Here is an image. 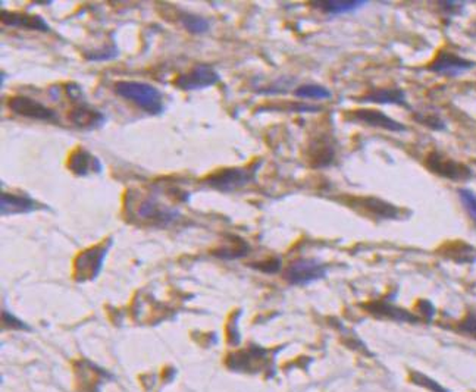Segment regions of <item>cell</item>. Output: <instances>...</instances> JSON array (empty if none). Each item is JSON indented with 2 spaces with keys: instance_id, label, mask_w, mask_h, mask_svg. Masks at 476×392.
Masks as SVG:
<instances>
[{
  "instance_id": "obj_29",
  "label": "cell",
  "mask_w": 476,
  "mask_h": 392,
  "mask_svg": "<svg viewBox=\"0 0 476 392\" xmlns=\"http://www.w3.org/2000/svg\"><path fill=\"white\" fill-rule=\"evenodd\" d=\"M251 268H255L263 273H277L281 269V259L275 257L267 262H259L256 264H251Z\"/></svg>"
},
{
  "instance_id": "obj_9",
  "label": "cell",
  "mask_w": 476,
  "mask_h": 392,
  "mask_svg": "<svg viewBox=\"0 0 476 392\" xmlns=\"http://www.w3.org/2000/svg\"><path fill=\"white\" fill-rule=\"evenodd\" d=\"M475 67H476L475 62L464 59L456 55V53L449 51V50H440L435 59H433L428 65V71L433 73H440V76H446V77H459L460 73L466 72Z\"/></svg>"
},
{
  "instance_id": "obj_18",
  "label": "cell",
  "mask_w": 476,
  "mask_h": 392,
  "mask_svg": "<svg viewBox=\"0 0 476 392\" xmlns=\"http://www.w3.org/2000/svg\"><path fill=\"white\" fill-rule=\"evenodd\" d=\"M365 309L378 317H387V319H393V321H398V322H413L415 323L419 321L415 314H411L403 309H398V307L391 305L385 301H376V303L365 304Z\"/></svg>"
},
{
  "instance_id": "obj_8",
  "label": "cell",
  "mask_w": 476,
  "mask_h": 392,
  "mask_svg": "<svg viewBox=\"0 0 476 392\" xmlns=\"http://www.w3.org/2000/svg\"><path fill=\"white\" fill-rule=\"evenodd\" d=\"M8 108L14 113L24 116V118H28V119L47 121V122L58 121V113L55 111L47 108V106L41 102L27 97V96L9 97Z\"/></svg>"
},
{
  "instance_id": "obj_27",
  "label": "cell",
  "mask_w": 476,
  "mask_h": 392,
  "mask_svg": "<svg viewBox=\"0 0 476 392\" xmlns=\"http://www.w3.org/2000/svg\"><path fill=\"white\" fill-rule=\"evenodd\" d=\"M457 193L464 209H466L471 219L476 224V193L468 188H460Z\"/></svg>"
},
{
  "instance_id": "obj_7",
  "label": "cell",
  "mask_w": 476,
  "mask_h": 392,
  "mask_svg": "<svg viewBox=\"0 0 476 392\" xmlns=\"http://www.w3.org/2000/svg\"><path fill=\"white\" fill-rule=\"evenodd\" d=\"M220 80L218 71L206 65V63H199V65L193 67L188 72L178 76L174 81L175 87L184 91H193V90H203L215 86Z\"/></svg>"
},
{
  "instance_id": "obj_17",
  "label": "cell",
  "mask_w": 476,
  "mask_h": 392,
  "mask_svg": "<svg viewBox=\"0 0 476 392\" xmlns=\"http://www.w3.org/2000/svg\"><path fill=\"white\" fill-rule=\"evenodd\" d=\"M357 205L363 209L366 214L376 216L379 219H398L400 209L385 200L378 197H363L357 200Z\"/></svg>"
},
{
  "instance_id": "obj_19",
  "label": "cell",
  "mask_w": 476,
  "mask_h": 392,
  "mask_svg": "<svg viewBox=\"0 0 476 392\" xmlns=\"http://www.w3.org/2000/svg\"><path fill=\"white\" fill-rule=\"evenodd\" d=\"M366 3L367 2H365V0H317V2H313L312 5L325 14L343 15L354 12V10L363 8Z\"/></svg>"
},
{
  "instance_id": "obj_32",
  "label": "cell",
  "mask_w": 476,
  "mask_h": 392,
  "mask_svg": "<svg viewBox=\"0 0 476 392\" xmlns=\"http://www.w3.org/2000/svg\"><path fill=\"white\" fill-rule=\"evenodd\" d=\"M464 5H466L464 2H438V8L442 10V14L447 16L460 15Z\"/></svg>"
},
{
  "instance_id": "obj_12",
  "label": "cell",
  "mask_w": 476,
  "mask_h": 392,
  "mask_svg": "<svg viewBox=\"0 0 476 392\" xmlns=\"http://www.w3.org/2000/svg\"><path fill=\"white\" fill-rule=\"evenodd\" d=\"M68 119L81 130H94L103 124L104 115L91 108L86 100H81L73 104L68 113Z\"/></svg>"
},
{
  "instance_id": "obj_23",
  "label": "cell",
  "mask_w": 476,
  "mask_h": 392,
  "mask_svg": "<svg viewBox=\"0 0 476 392\" xmlns=\"http://www.w3.org/2000/svg\"><path fill=\"white\" fill-rule=\"evenodd\" d=\"M294 96L299 99L324 100L330 99L332 96V93L324 86H317V84H303V86L294 90Z\"/></svg>"
},
{
  "instance_id": "obj_14",
  "label": "cell",
  "mask_w": 476,
  "mask_h": 392,
  "mask_svg": "<svg viewBox=\"0 0 476 392\" xmlns=\"http://www.w3.org/2000/svg\"><path fill=\"white\" fill-rule=\"evenodd\" d=\"M0 209H2L3 216H10L31 214V211L41 209V205L37 203V201L34 198H31L30 196L2 193V196H0Z\"/></svg>"
},
{
  "instance_id": "obj_5",
  "label": "cell",
  "mask_w": 476,
  "mask_h": 392,
  "mask_svg": "<svg viewBox=\"0 0 476 392\" xmlns=\"http://www.w3.org/2000/svg\"><path fill=\"white\" fill-rule=\"evenodd\" d=\"M112 246V240L84 250L76 259V279L78 282L93 281L99 277L106 254Z\"/></svg>"
},
{
  "instance_id": "obj_16",
  "label": "cell",
  "mask_w": 476,
  "mask_h": 392,
  "mask_svg": "<svg viewBox=\"0 0 476 392\" xmlns=\"http://www.w3.org/2000/svg\"><path fill=\"white\" fill-rule=\"evenodd\" d=\"M363 103H376V104H397L403 106V108H410L406 93L398 89V87H391V89H374L367 91L366 94L359 99Z\"/></svg>"
},
{
  "instance_id": "obj_24",
  "label": "cell",
  "mask_w": 476,
  "mask_h": 392,
  "mask_svg": "<svg viewBox=\"0 0 476 392\" xmlns=\"http://www.w3.org/2000/svg\"><path fill=\"white\" fill-rule=\"evenodd\" d=\"M181 24L188 33L192 34H203V33H207L210 28V23L206 18L200 15H193V14H183Z\"/></svg>"
},
{
  "instance_id": "obj_20",
  "label": "cell",
  "mask_w": 476,
  "mask_h": 392,
  "mask_svg": "<svg viewBox=\"0 0 476 392\" xmlns=\"http://www.w3.org/2000/svg\"><path fill=\"white\" fill-rule=\"evenodd\" d=\"M249 251H250V247L245 240L240 237H229L228 244L219 247L218 250L214 251V254L219 259L234 260V259H241L247 256Z\"/></svg>"
},
{
  "instance_id": "obj_30",
  "label": "cell",
  "mask_w": 476,
  "mask_h": 392,
  "mask_svg": "<svg viewBox=\"0 0 476 392\" xmlns=\"http://www.w3.org/2000/svg\"><path fill=\"white\" fill-rule=\"evenodd\" d=\"M459 331L476 340V313H469L459 325Z\"/></svg>"
},
{
  "instance_id": "obj_25",
  "label": "cell",
  "mask_w": 476,
  "mask_h": 392,
  "mask_svg": "<svg viewBox=\"0 0 476 392\" xmlns=\"http://www.w3.org/2000/svg\"><path fill=\"white\" fill-rule=\"evenodd\" d=\"M413 119L418 124L425 125V126H428L429 130H433V131H446L447 130L446 122H444L437 113H432V112H415L413 113Z\"/></svg>"
},
{
  "instance_id": "obj_1",
  "label": "cell",
  "mask_w": 476,
  "mask_h": 392,
  "mask_svg": "<svg viewBox=\"0 0 476 392\" xmlns=\"http://www.w3.org/2000/svg\"><path fill=\"white\" fill-rule=\"evenodd\" d=\"M113 90L120 97L139 106L146 113L161 115L165 109L163 94L152 84L143 81H116Z\"/></svg>"
},
{
  "instance_id": "obj_26",
  "label": "cell",
  "mask_w": 476,
  "mask_h": 392,
  "mask_svg": "<svg viewBox=\"0 0 476 392\" xmlns=\"http://www.w3.org/2000/svg\"><path fill=\"white\" fill-rule=\"evenodd\" d=\"M120 55L118 47L115 45H108L104 46L103 49H98V50H90V51H84V58L91 62H104V60H112L116 56Z\"/></svg>"
},
{
  "instance_id": "obj_31",
  "label": "cell",
  "mask_w": 476,
  "mask_h": 392,
  "mask_svg": "<svg viewBox=\"0 0 476 392\" xmlns=\"http://www.w3.org/2000/svg\"><path fill=\"white\" fill-rule=\"evenodd\" d=\"M413 382L423 387V388H428L433 392H447V389H444L440 384H437L435 380H432L429 378H427L425 375H420V373H415L413 375Z\"/></svg>"
},
{
  "instance_id": "obj_3",
  "label": "cell",
  "mask_w": 476,
  "mask_h": 392,
  "mask_svg": "<svg viewBox=\"0 0 476 392\" xmlns=\"http://www.w3.org/2000/svg\"><path fill=\"white\" fill-rule=\"evenodd\" d=\"M134 215L140 222H143V224L156 228L174 225L175 222L181 218V214H179L177 209L161 203V201L153 196H147L137 201Z\"/></svg>"
},
{
  "instance_id": "obj_13",
  "label": "cell",
  "mask_w": 476,
  "mask_h": 392,
  "mask_svg": "<svg viewBox=\"0 0 476 392\" xmlns=\"http://www.w3.org/2000/svg\"><path fill=\"white\" fill-rule=\"evenodd\" d=\"M68 168L77 176H87L90 174L102 172V162L96 156H93L86 148L78 147L73 150L68 159Z\"/></svg>"
},
{
  "instance_id": "obj_33",
  "label": "cell",
  "mask_w": 476,
  "mask_h": 392,
  "mask_svg": "<svg viewBox=\"0 0 476 392\" xmlns=\"http://www.w3.org/2000/svg\"><path fill=\"white\" fill-rule=\"evenodd\" d=\"M2 317H3V323L10 327V330H19V331H30V326L25 325L23 321L16 319L15 316L10 314L9 312L3 310L2 312Z\"/></svg>"
},
{
  "instance_id": "obj_22",
  "label": "cell",
  "mask_w": 476,
  "mask_h": 392,
  "mask_svg": "<svg viewBox=\"0 0 476 392\" xmlns=\"http://www.w3.org/2000/svg\"><path fill=\"white\" fill-rule=\"evenodd\" d=\"M444 256L457 263H473L476 260V250L463 242H456L447 249Z\"/></svg>"
},
{
  "instance_id": "obj_11",
  "label": "cell",
  "mask_w": 476,
  "mask_h": 392,
  "mask_svg": "<svg viewBox=\"0 0 476 392\" xmlns=\"http://www.w3.org/2000/svg\"><path fill=\"white\" fill-rule=\"evenodd\" d=\"M306 156H308L309 165L315 169L331 166L335 159V146L330 139V135L322 134L312 139L308 144Z\"/></svg>"
},
{
  "instance_id": "obj_2",
  "label": "cell",
  "mask_w": 476,
  "mask_h": 392,
  "mask_svg": "<svg viewBox=\"0 0 476 392\" xmlns=\"http://www.w3.org/2000/svg\"><path fill=\"white\" fill-rule=\"evenodd\" d=\"M262 161L255 162L247 168H225L220 171L209 175L205 179V184L210 188L222 193H234L237 189L247 187L256 181V175Z\"/></svg>"
},
{
  "instance_id": "obj_15",
  "label": "cell",
  "mask_w": 476,
  "mask_h": 392,
  "mask_svg": "<svg viewBox=\"0 0 476 392\" xmlns=\"http://www.w3.org/2000/svg\"><path fill=\"white\" fill-rule=\"evenodd\" d=\"M2 23L6 27H12V28L33 30V31H41V33H49L50 31V25L40 15L18 14V12H10V10L6 12V10H3Z\"/></svg>"
},
{
  "instance_id": "obj_28",
  "label": "cell",
  "mask_w": 476,
  "mask_h": 392,
  "mask_svg": "<svg viewBox=\"0 0 476 392\" xmlns=\"http://www.w3.org/2000/svg\"><path fill=\"white\" fill-rule=\"evenodd\" d=\"M293 82H294V80L282 78V80H278L277 82L271 84V86H269L268 89L262 90L260 93H262V94H282V93H287Z\"/></svg>"
},
{
  "instance_id": "obj_6",
  "label": "cell",
  "mask_w": 476,
  "mask_h": 392,
  "mask_svg": "<svg viewBox=\"0 0 476 392\" xmlns=\"http://www.w3.org/2000/svg\"><path fill=\"white\" fill-rule=\"evenodd\" d=\"M326 266L315 259H299L293 262L284 272V279L291 285H309L322 279Z\"/></svg>"
},
{
  "instance_id": "obj_10",
  "label": "cell",
  "mask_w": 476,
  "mask_h": 392,
  "mask_svg": "<svg viewBox=\"0 0 476 392\" xmlns=\"http://www.w3.org/2000/svg\"><path fill=\"white\" fill-rule=\"evenodd\" d=\"M348 118L353 122L365 124L369 126H374V128H381L389 132H403L407 130L406 125L397 122L387 113L375 109H356L348 113Z\"/></svg>"
},
{
  "instance_id": "obj_4",
  "label": "cell",
  "mask_w": 476,
  "mask_h": 392,
  "mask_svg": "<svg viewBox=\"0 0 476 392\" xmlns=\"http://www.w3.org/2000/svg\"><path fill=\"white\" fill-rule=\"evenodd\" d=\"M425 166L432 174H435L441 178L450 179V181H454V183L468 181V179L473 176V171L468 165L454 161V159L437 150L431 152L427 156Z\"/></svg>"
},
{
  "instance_id": "obj_34",
  "label": "cell",
  "mask_w": 476,
  "mask_h": 392,
  "mask_svg": "<svg viewBox=\"0 0 476 392\" xmlns=\"http://www.w3.org/2000/svg\"><path fill=\"white\" fill-rule=\"evenodd\" d=\"M419 305H420V312L425 314L428 319H431V317L433 316V313H435V309H433V305L429 301H427V300H422L419 303Z\"/></svg>"
},
{
  "instance_id": "obj_21",
  "label": "cell",
  "mask_w": 476,
  "mask_h": 392,
  "mask_svg": "<svg viewBox=\"0 0 476 392\" xmlns=\"http://www.w3.org/2000/svg\"><path fill=\"white\" fill-rule=\"evenodd\" d=\"M264 356H267V351H264V349L251 348V349H249V351L232 356L231 367L232 369H245V370L256 367V366H259V363L262 362Z\"/></svg>"
}]
</instances>
